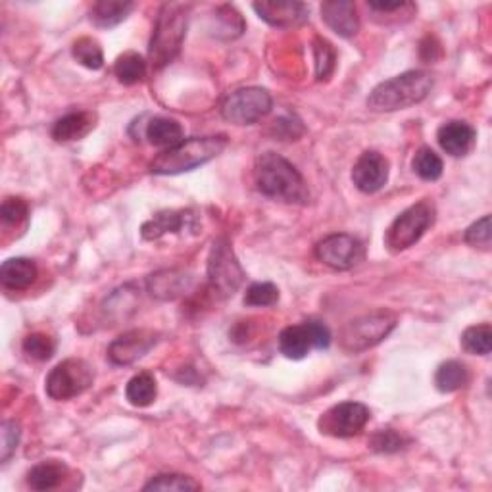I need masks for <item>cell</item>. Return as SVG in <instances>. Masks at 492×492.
<instances>
[{"instance_id":"6da1fadb","label":"cell","mask_w":492,"mask_h":492,"mask_svg":"<svg viewBox=\"0 0 492 492\" xmlns=\"http://www.w3.org/2000/svg\"><path fill=\"white\" fill-rule=\"evenodd\" d=\"M254 181L258 191L288 204H308L310 191L300 171L291 162L275 153H263L254 166Z\"/></svg>"},{"instance_id":"7a4b0ae2","label":"cell","mask_w":492,"mask_h":492,"mask_svg":"<svg viewBox=\"0 0 492 492\" xmlns=\"http://www.w3.org/2000/svg\"><path fill=\"white\" fill-rule=\"evenodd\" d=\"M225 135L210 137H191L179 145L166 148L153 162H150V173L154 175H178L191 171L198 166H204L210 160L218 158L227 148Z\"/></svg>"},{"instance_id":"3957f363","label":"cell","mask_w":492,"mask_h":492,"mask_svg":"<svg viewBox=\"0 0 492 492\" xmlns=\"http://www.w3.org/2000/svg\"><path fill=\"white\" fill-rule=\"evenodd\" d=\"M431 73L413 70L379 83L368 96V108L373 112H396L423 103L433 89Z\"/></svg>"},{"instance_id":"277c9868","label":"cell","mask_w":492,"mask_h":492,"mask_svg":"<svg viewBox=\"0 0 492 492\" xmlns=\"http://www.w3.org/2000/svg\"><path fill=\"white\" fill-rule=\"evenodd\" d=\"M188 10H191V4L171 3L162 6L148 46L150 64L156 70L168 66L179 54L187 33Z\"/></svg>"},{"instance_id":"5b68a950","label":"cell","mask_w":492,"mask_h":492,"mask_svg":"<svg viewBox=\"0 0 492 492\" xmlns=\"http://www.w3.org/2000/svg\"><path fill=\"white\" fill-rule=\"evenodd\" d=\"M396 315L388 310H377L348 321L338 335V345L348 354H360L385 340L396 327Z\"/></svg>"},{"instance_id":"8992f818","label":"cell","mask_w":492,"mask_h":492,"mask_svg":"<svg viewBox=\"0 0 492 492\" xmlns=\"http://www.w3.org/2000/svg\"><path fill=\"white\" fill-rule=\"evenodd\" d=\"M435 216L437 210L433 206V202H429L427 198L406 208L387 229L385 246L393 252V254L408 250L410 246L418 243L429 227L435 223Z\"/></svg>"},{"instance_id":"52a82bcc","label":"cell","mask_w":492,"mask_h":492,"mask_svg":"<svg viewBox=\"0 0 492 492\" xmlns=\"http://www.w3.org/2000/svg\"><path fill=\"white\" fill-rule=\"evenodd\" d=\"M208 279L213 291L221 296H233L245 281V270L225 237L216 238L212 245L208 256Z\"/></svg>"},{"instance_id":"ba28073f","label":"cell","mask_w":492,"mask_h":492,"mask_svg":"<svg viewBox=\"0 0 492 492\" xmlns=\"http://www.w3.org/2000/svg\"><path fill=\"white\" fill-rule=\"evenodd\" d=\"M273 108V98L270 91L262 87H245L227 95L221 103V116L235 125H254L266 118Z\"/></svg>"},{"instance_id":"9c48e42d","label":"cell","mask_w":492,"mask_h":492,"mask_svg":"<svg viewBox=\"0 0 492 492\" xmlns=\"http://www.w3.org/2000/svg\"><path fill=\"white\" fill-rule=\"evenodd\" d=\"M95 381V370L85 360L70 358L60 362L46 377V395L53 400H70L83 395Z\"/></svg>"},{"instance_id":"30bf717a","label":"cell","mask_w":492,"mask_h":492,"mask_svg":"<svg viewBox=\"0 0 492 492\" xmlns=\"http://www.w3.org/2000/svg\"><path fill=\"white\" fill-rule=\"evenodd\" d=\"M370 418V408L363 406V404L340 402L321 415L318 421V429L323 435H329L335 438H348L360 435L362 429L368 425Z\"/></svg>"},{"instance_id":"8fae6325","label":"cell","mask_w":492,"mask_h":492,"mask_svg":"<svg viewBox=\"0 0 492 492\" xmlns=\"http://www.w3.org/2000/svg\"><path fill=\"white\" fill-rule=\"evenodd\" d=\"M363 245L356 237L346 233H335L325 237L323 241H320L318 246H315V258L325 263V266L338 271L358 266L363 260Z\"/></svg>"},{"instance_id":"7c38bea8","label":"cell","mask_w":492,"mask_h":492,"mask_svg":"<svg viewBox=\"0 0 492 492\" xmlns=\"http://www.w3.org/2000/svg\"><path fill=\"white\" fill-rule=\"evenodd\" d=\"M156 337L158 335L154 331L148 329H133L123 333L108 346V360L113 365H129L141 360L156 345Z\"/></svg>"},{"instance_id":"4fadbf2b","label":"cell","mask_w":492,"mask_h":492,"mask_svg":"<svg viewBox=\"0 0 492 492\" xmlns=\"http://www.w3.org/2000/svg\"><path fill=\"white\" fill-rule=\"evenodd\" d=\"M352 181L356 188L365 195H373L387 185L388 181V162L375 150L363 153L352 168Z\"/></svg>"},{"instance_id":"5bb4252c","label":"cell","mask_w":492,"mask_h":492,"mask_svg":"<svg viewBox=\"0 0 492 492\" xmlns=\"http://www.w3.org/2000/svg\"><path fill=\"white\" fill-rule=\"evenodd\" d=\"M321 20L345 39L354 37L360 29V18L356 4L350 0H329L321 4Z\"/></svg>"},{"instance_id":"9a60e30c","label":"cell","mask_w":492,"mask_h":492,"mask_svg":"<svg viewBox=\"0 0 492 492\" xmlns=\"http://www.w3.org/2000/svg\"><path fill=\"white\" fill-rule=\"evenodd\" d=\"M437 138H438L440 148H443L446 154H450L454 158H462V156L471 153L477 133L470 123L454 120V121L440 125L437 131Z\"/></svg>"},{"instance_id":"2e32d148","label":"cell","mask_w":492,"mask_h":492,"mask_svg":"<svg viewBox=\"0 0 492 492\" xmlns=\"http://www.w3.org/2000/svg\"><path fill=\"white\" fill-rule=\"evenodd\" d=\"M256 14L275 28H293L308 20L310 8L302 3H254Z\"/></svg>"},{"instance_id":"e0dca14e","label":"cell","mask_w":492,"mask_h":492,"mask_svg":"<svg viewBox=\"0 0 492 492\" xmlns=\"http://www.w3.org/2000/svg\"><path fill=\"white\" fill-rule=\"evenodd\" d=\"M146 287L158 300H175L191 287V277L179 270H162L148 277Z\"/></svg>"},{"instance_id":"ac0fdd59","label":"cell","mask_w":492,"mask_h":492,"mask_svg":"<svg viewBox=\"0 0 492 492\" xmlns=\"http://www.w3.org/2000/svg\"><path fill=\"white\" fill-rule=\"evenodd\" d=\"M195 216L191 212H178V210H163L158 212L153 220H148L141 227V235L146 241H156L166 233H179L183 227L193 223Z\"/></svg>"},{"instance_id":"d6986e66","label":"cell","mask_w":492,"mask_h":492,"mask_svg":"<svg viewBox=\"0 0 492 492\" xmlns=\"http://www.w3.org/2000/svg\"><path fill=\"white\" fill-rule=\"evenodd\" d=\"M95 128V113L91 112H71L60 118L53 125V138L58 143L79 141L85 135H89Z\"/></svg>"},{"instance_id":"ffe728a7","label":"cell","mask_w":492,"mask_h":492,"mask_svg":"<svg viewBox=\"0 0 492 492\" xmlns=\"http://www.w3.org/2000/svg\"><path fill=\"white\" fill-rule=\"evenodd\" d=\"M37 266L29 258H10L0 268V283L10 291H23L35 283Z\"/></svg>"},{"instance_id":"44dd1931","label":"cell","mask_w":492,"mask_h":492,"mask_svg":"<svg viewBox=\"0 0 492 492\" xmlns=\"http://www.w3.org/2000/svg\"><path fill=\"white\" fill-rule=\"evenodd\" d=\"M145 138H148L150 145L160 148H171L185 141L181 123L163 116H154L148 120V123L145 125Z\"/></svg>"},{"instance_id":"7402d4cb","label":"cell","mask_w":492,"mask_h":492,"mask_svg":"<svg viewBox=\"0 0 492 492\" xmlns=\"http://www.w3.org/2000/svg\"><path fill=\"white\" fill-rule=\"evenodd\" d=\"M312 345V337L306 323L302 325H288L279 335V350L288 360H302L308 356Z\"/></svg>"},{"instance_id":"603a6c76","label":"cell","mask_w":492,"mask_h":492,"mask_svg":"<svg viewBox=\"0 0 492 492\" xmlns=\"http://www.w3.org/2000/svg\"><path fill=\"white\" fill-rule=\"evenodd\" d=\"M68 475V468L58 460H48L33 465L28 473V485L33 490H53L62 485Z\"/></svg>"},{"instance_id":"cb8c5ba5","label":"cell","mask_w":492,"mask_h":492,"mask_svg":"<svg viewBox=\"0 0 492 492\" xmlns=\"http://www.w3.org/2000/svg\"><path fill=\"white\" fill-rule=\"evenodd\" d=\"M135 8L133 3L121 0H100L91 6V21L96 28H116L123 20H128Z\"/></svg>"},{"instance_id":"d4e9b609","label":"cell","mask_w":492,"mask_h":492,"mask_svg":"<svg viewBox=\"0 0 492 492\" xmlns=\"http://www.w3.org/2000/svg\"><path fill=\"white\" fill-rule=\"evenodd\" d=\"M470 383V370L458 360H448L438 365L435 373V387L440 393H456Z\"/></svg>"},{"instance_id":"484cf974","label":"cell","mask_w":492,"mask_h":492,"mask_svg":"<svg viewBox=\"0 0 492 492\" xmlns=\"http://www.w3.org/2000/svg\"><path fill=\"white\" fill-rule=\"evenodd\" d=\"M125 396H128L129 404L135 408L150 406L158 396L156 379L148 371L137 373L135 377H131L128 387H125Z\"/></svg>"},{"instance_id":"4316f807","label":"cell","mask_w":492,"mask_h":492,"mask_svg":"<svg viewBox=\"0 0 492 492\" xmlns=\"http://www.w3.org/2000/svg\"><path fill=\"white\" fill-rule=\"evenodd\" d=\"M113 73L120 83L123 85H137L145 79L146 75V62L137 53H123L116 64H113Z\"/></svg>"},{"instance_id":"83f0119b","label":"cell","mask_w":492,"mask_h":492,"mask_svg":"<svg viewBox=\"0 0 492 492\" xmlns=\"http://www.w3.org/2000/svg\"><path fill=\"white\" fill-rule=\"evenodd\" d=\"M462 348L475 356H487L492 348V327L488 323L468 327L462 335Z\"/></svg>"},{"instance_id":"f1b7e54d","label":"cell","mask_w":492,"mask_h":492,"mask_svg":"<svg viewBox=\"0 0 492 492\" xmlns=\"http://www.w3.org/2000/svg\"><path fill=\"white\" fill-rule=\"evenodd\" d=\"M412 168L423 181H437L440 175H443L445 163H443V160H440V156L435 153V150H431L429 146H421L413 156Z\"/></svg>"},{"instance_id":"f546056e","label":"cell","mask_w":492,"mask_h":492,"mask_svg":"<svg viewBox=\"0 0 492 492\" xmlns=\"http://www.w3.org/2000/svg\"><path fill=\"white\" fill-rule=\"evenodd\" d=\"M71 54L81 66L89 70H100L104 66L103 48H100L98 41L91 39V37H81V39L75 41L71 46Z\"/></svg>"},{"instance_id":"4dcf8cb0","label":"cell","mask_w":492,"mask_h":492,"mask_svg":"<svg viewBox=\"0 0 492 492\" xmlns=\"http://www.w3.org/2000/svg\"><path fill=\"white\" fill-rule=\"evenodd\" d=\"M313 58H315V78H318V81L329 79L331 73L335 71V62H337L333 45L318 37V39L313 41Z\"/></svg>"},{"instance_id":"1f68e13d","label":"cell","mask_w":492,"mask_h":492,"mask_svg":"<svg viewBox=\"0 0 492 492\" xmlns=\"http://www.w3.org/2000/svg\"><path fill=\"white\" fill-rule=\"evenodd\" d=\"M408 438L395 429H379L370 437V448L379 454H395L406 448Z\"/></svg>"},{"instance_id":"d6a6232c","label":"cell","mask_w":492,"mask_h":492,"mask_svg":"<svg viewBox=\"0 0 492 492\" xmlns=\"http://www.w3.org/2000/svg\"><path fill=\"white\" fill-rule=\"evenodd\" d=\"M54 340L45 333H31L23 338V352L37 362L50 360L54 354Z\"/></svg>"},{"instance_id":"836d02e7","label":"cell","mask_w":492,"mask_h":492,"mask_svg":"<svg viewBox=\"0 0 492 492\" xmlns=\"http://www.w3.org/2000/svg\"><path fill=\"white\" fill-rule=\"evenodd\" d=\"M202 488L198 481H195L193 477L188 475H179V473H166V475H158L153 481L145 485V490H198Z\"/></svg>"},{"instance_id":"e575fe53","label":"cell","mask_w":492,"mask_h":492,"mask_svg":"<svg viewBox=\"0 0 492 492\" xmlns=\"http://www.w3.org/2000/svg\"><path fill=\"white\" fill-rule=\"evenodd\" d=\"M279 300V288H277L273 283H254L248 287V291L245 295V304L246 306H273Z\"/></svg>"},{"instance_id":"d590c367","label":"cell","mask_w":492,"mask_h":492,"mask_svg":"<svg viewBox=\"0 0 492 492\" xmlns=\"http://www.w3.org/2000/svg\"><path fill=\"white\" fill-rule=\"evenodd\" d=\"M492 241V231H490V216H483L479 221H475L471 227L465 231V243L473 248H483L488 250Z\"/></svg>"},{"instance_id":"8d00e7d4","label":"cell","mask_w":492,"mask_h":492,"mask_svg":"<svg viewBox=\"0 0 492 492\" xmlns=\"http://www.w3.org/2000/svg\"><path fill=\"white\" fill-rule=\"evenodd\" d=\"M28 213H29L28 202L20 196H8L3 202V208H0V218H3L6 225H18L20 221L28 218Z\"/></svg>"},{"instance_id":"74e56055","label":"cell","mask_w":492,"mask_h":492,"mask_svg":"<svg viewBox=\"0 0 492 492\" xmlns=\"http://www.w3.org/2000/svg\"><path fill=\"white\" fill-rule=\"evenodd\" d=\"M20 437H21V427L18 421L8 420L3 423V445H0V460L4 463L14 456V452L20 445Z\"/></svg>"},{"instance_id":"f35d334b","label":"cell","mask_w":492,"mask_h":492,"mask_svg":"<svg viewBox=\"0 0 492 492\" xmlns=\"http://www.w3.org/2000/svg\"><path fill=\"white\" fill-rule=\"evenodd\" d=\"M275 135L281 137L283 141H296V138L304 133V128L296 118H281L273 123Z\"/></svg>"},{"instance_id":"ab89813d","label":"cell","mask_w":492,"mask_h":492,"mask_svg":"<svg viewBox=\"0 0 492 492\" xmlns=\"http://www.w3.org/2000/svg\"><path fill=\"white\" fill-rule=\"evenodd\" d=\"M304 323H306L308 331H310L313 348H318V350L329 348V345H331V331H329V327H327L321 321H315V320H308Z\"/></svg>"},{"instance_id":"60d3db41","label":"cell","mask_w":492,"mask_h":492,"mask_svg":"<svg viewBox=\"0 0 492 492\" xmlns=\"http://www.w3.org/2000/svg\"><path fill=\"white\" fill-rule=\"evenodd\" d=\"M406 6H410V4L402 3V0L400 3H370V8L373 12H379V14H390V12H398Z\"/></svg>"}]
</instances>
